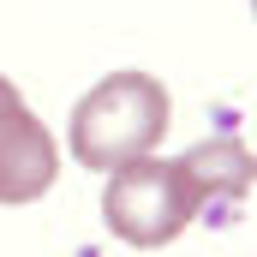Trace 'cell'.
<instances>
[{
  "label": "cell",
  "instance_id": "obj_1",
  "mask_svg": "<svg viewBox=\"0 0 257 257\" xmlns=\"http://www.w3.org/2000/svg\"><path fill=\"white\" fill-rule=\"evenodd\" d=\"M245 186H251V156L233 138L197 144L174 162L138 156V162L108 174L102 221H108L114 239H126L138 251H156V245H174L215 197H245Z\"/></svg>",
  "mask_w": 257,
  "mask_h": 257
},
{
  "label": "cell",
  "instance_id": "obj_2",
  "mask_svg": "<svg viewBox=\"0 0 257 257\" xmlns=\"http://www.w3.org/2000/svg\"><path fill=\"white\" fill-rule=\"evenodd\" d=\"M168 132V90L150 72H108L78 108H72V156L78 168L114 174L138 156H150Z\"/></svg>",
  "mask_w": 257,
  "mask_h": 257
},
{
  "label": "cell",
  "instance_id": "obj_3",
  "mask_svg": "<svg viewBox=\"0 0 257 257\" xmlns=\"http://www.w3.org/2000/svg\"><path fill=\"white\" fill-rule=\"evenodd\" d=\"M60 174V150L30 114L12 78H0V203H36Z\"/></svg>",
  "mask_w": 257,
  "mask_h": 257
}]
</instances>
